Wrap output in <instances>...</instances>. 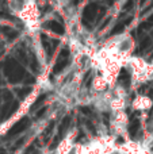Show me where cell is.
<instances>
[{
  "label": "cell",
  "instance_id": "obj_2",
  "mask_svg": "<svg viewBox=\"0 0 153 154\" xmlns=\"http://www.w3.org/2000/svg\"><path fill=\"white\" fill-rule=\"evenodd\" d=\"M136 43L133 37L129 32H122L119 35H115L114 38H111L110 41L105 43L102 46V49L108 53L113 58L118 60L119 62H122L125 66V62L133 56Z\"/></svg>",
  "mask_w": 153,
  "mask_h": 154
},
{
  "label": "cell",
  "instance_id": "obj_3",
  "mask_svg": "<svg viewBox=\"0 0 153 154\" xmlns=\"http://www.w3.org/2000/svg\"><path fill=\"white\" fill-rule=\"evenodd\" d=\"M132 107L137 111H148L152 107V100L146 96H137V97L133 100Z\"/></svg>",
  "mask_w": 153,
  "mask_h": 154
},
{
  "label": "cell",
  "instance_id": "obj_1",
  "mask_svg": "<svg viewBox=\"0 0 153 154\" xmlns=\"http://www.w3.org/2000/svg\"><path fill=\"white\" fill-rule=\"evenodd\" d=\"M8 11L20 19L30 32H37L41 26V14L35 0H7Z\"/></svg>",
  "mask_w": 153,
  "mask_h": 154
}]
</instances>
